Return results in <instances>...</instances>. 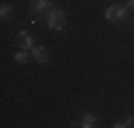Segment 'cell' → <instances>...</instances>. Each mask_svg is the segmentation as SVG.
I'll return each mask as SVG.
<instances>
[{
	"label": "cell",
	"mask_w": 134,
	"mask_h": 128,
	"mask_svg": "<svg viewBox=\"0 0 134 128\" xmlns=\"http://www.w3.org/2000/svg\"><path fill=\"white\" fill-rule=\"evenodd\" d=\"M19 36H21V47H24V49H30V51H32V47H34V41H32V36L28 34L26 30L19 32Z\"/></svg>",
	"instance_id": "5"
},
{
	"label": "cell",
	"mask_w": 134,
	"mask_h": 128,
	"mask_svg": "<svg viewBox=\"0 0 134 128\" xmlns=\"http://www.w3.org/2000/svg\"><path fill=\"white\" fill-rule=\"evenodd\" d=\"M128 126H134V118H128L124 122H115L113 124V128H128Z\"/></svg>",
	"instance_id": "8"
},
{
	"label": "cell",
	"mask_w": 134,
	"mask_h": 128,
	"mask_svg": "<svg viewBox=\"0 0 134 128\" xmlns=\"http://www.w3.org/2000/svg\"><path fill=\"white\" fill-rule=\"evenodd\" d=\"M11 13H13V7L11 4H2V7H0V17H2V19H7Z\"/></svg>",
	"instance_id": "9"
},
{
	"label": "cell",
	"mask_w": 134,
	"mask_h": 128,
	"mask_svg": "<svg viewBox=\"0 0 134 128\" xmlns=\"http://www.w3.org/2000/svg\"><path fill=\"white\" fill-rule=\"evenodd\" d=\"M126 7L128 9H134V0H126Z\"/></svg>",
	"instance_id": "10"
},
{
	"label": "cell",
	"mask_w": 134,
	"mask_h": 128,
	"mask_svg": "<svg viewBox=\"0 0 134 128\" xmlns=\"http://www.w3.org/2000/svg\"><path fill=\"white\" fill-rule=\"evenodd\" d=\"M13 60H15V62H19V64H24V62L30 60V56H28V51H17V54L13 56Z\"/></svg>",
	"instance_id": "7"
},
{
	"label": "cell",
	"mask_w": 134,
	"mask_h": 128,
	"mask_svg": "<svg viewBox=\"0 0 134 128\" xmlns=\"http://www.w3.org/2000/svg\"><path fill=\"white\" fill-rule=\"evenodd\" d=\"M47 26L51 30H64L66 28V13L62 9H53L47 13Z\"/></svg>",
	"instance_id": "1"
},
{
	"label": "cell",
	"mask_w": 134,
	"mask_h": 128,
	"mask_svg": "<svg viewBox=\"0 0 134 128\" xmlns=\"http://www.w3.org/2000/svg\"><path fill=\"white\" fill-rule=\"evenodd\" d=\"M32 56H34V60L41 62V64L49 62V51L45 49V47H32Z\"/></svg>",
	"instance_id": "4"
},
{
	"label": "cell",
	"mask_w": 134,
	"mask_h": 128,
	"mask_svg": "<svg viewBox=\"0 0 134 128\" xmlns=\"http://www.w3.org/2000/svg\"><path fill=\"white\" fill-rule=\"evenodd\" d=\"M30 9L34 11L36 15H43V13L51 11V4H49L47 0H30Z\"/></svg>",
	"instance_id": "3"
},
{
	"label": "cell",
	"mask_w": 134,
	"mask_h": 128,
	"mask_svg": "<svg viewBox=\"0 0 134 128\" xmlns=\"http://www.w3.org/2000/svg\"><path fill=\"white\" fill-rule=\"evenodd\" d=\"M96 122H98V118H96L94 113H87V115L81 118V126H83V128H92Z\"/></svg>",
	"instance_id": "6"
},
{
	"label": "cell",
	"mask_w": 134,
	"mask_h": 128,
	"mask_svg": "<svg viewBox=\"0 0 134 128\" xmlns=\"http://www.w3.org/2000/svg\"><path fill=\"white\" fill-rule=\"evenodd\" d=\"M126 15H128V7H124V4H111L104 11V17L109 22H124Z\"/></svg>",
	"instance_id": "2"
}]
</instances>
